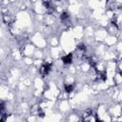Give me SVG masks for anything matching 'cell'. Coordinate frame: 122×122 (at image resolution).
Listing matches in <instances>:
<instances>
[{"label":"cell","instance_id":"obj_2","mask_svg":"<svg viewBox=\"0 0 122 122\" xmlns=\"http://www.w3.org/2000/svg\"><path fill=\"white\" fill-rule=\"evenodd\" d=\"M71 60H72V54L71 53H69L63 57V62L65 64H70L71 62Z\"/></svg>","mask_w":122,"mask_h":122},{"label":"cell","instance_id":"obj_3","mask_svg":"<svg viewBox=\"0 0 122 122\" xmlns=\"http://www.w3.org/2000/svg\"><path fill=\"white\" fill-rule=\"evenodd\" d=\"M71 90H72V86L71 85H69V86L66 85V92H71Z\"/></svg>","mask_w":122,"mask_h":122},{"label":"cell","instance_id":"obj_1","mask_svg":"<svg viewBox=\"0 0 122 122\" xmlns=\"http://www.w3.org/2000/svg\"><path fill=\"white\" fill-rule=\"evenodd\" d=\"M51 70V65L50 64H44L41 68H40V72L42 75H46L48 74V72L50 71Z\"/></svg>","mask_w":122,"mask_h":122}]
</instances>
